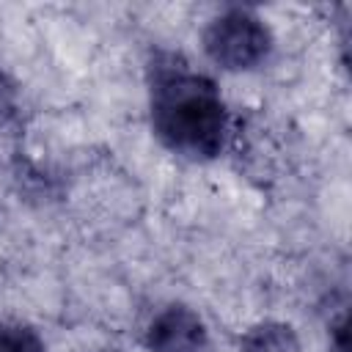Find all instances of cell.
<instances>
[{"label": "cell", "mask_w": 352, "mask_h": 352, "mask_svg": "<svg viewBox=\"0 0 352 352\" xmlns=\"http://www.w3.org/2000/svg\"><path fill=\"white\" fill-rule=\"evenodd\" d=\"M0 352H47L44 338L22 322H0Z\"/></svg>", "instance_id": "obj_5"}, {"label": "cell", "mask_w": 352, "mask_h": 352, "mask_svg": "<svg viewBox=\"0 0 352 352\" xmlns=\"http://www.w3.org/2000/svg\"><path fill=\"white\" fill-rule=\"evenodd\" d=\"M204 52L223 72H253L272 52V30L245 6H228L204 28Z\"/></svg>", "instance_id": "obj_2"}, {"label": "cell", "mask_w": 352, "mask_h": 352, "mask_svg": "<svg viewBox=\"0 0 352 352\" xmlns=\"http://www.w3.org/2000/svg\"><path fill=\"white\" fill-rule=\"evenodd\" d=\"M209 327L201 314L184 302H168L146 327L148 352H209Z\"/></svg>", "instance_id": "obj_3"}, {"label": "cell", "mask_w": 352, "mask_h": 352, "mask_svg": "<svg viewBox=\"0 0 352 352\" xmlns=\"http://www.w3.org/2000/svg\"><path fill=\"white\" fill-rule=\"evenodd\" d=\"M148 116L160 143L192 162L214 160L231 132L228 107L214 80L176 52H157L148 66Z\"/></svg>", "instance_id": "obj_1"}, {"label": "cell", "mask_w": 352, "mask_h": 352, "mask_svg": "<svg viewBox=\"0 0 352 352\" xmlns=\"http://www.w3.org/2000/svg\"><path fill=\"white\" fill-rule=\"evenodd\" d=\"M239 352H302V344L292 324L264 319L245 330L239 338Z\"/></svg>", "instance_id": "obj_4"}]
</instances>
